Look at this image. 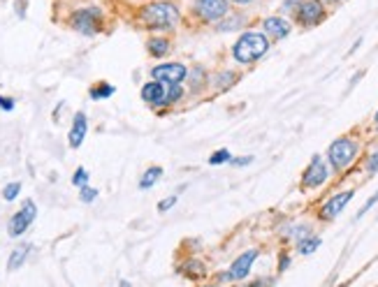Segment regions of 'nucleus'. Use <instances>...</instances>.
I'll use <instances>...</instances> for the list:
<instances>
[{
    "instance_id": "obj_27",
    "label": "nucleus",
    "mask_w": 378,
    "mask_h": 287,
    "mask_svg": "<svg viewBox=\"0 0 378 287\" xmlns=\"http://www.w3.org/2000/svg\"><path fill=\"white\" fill-rule=\"evenodd\" d=\"M230 160H233V155H230L228 149H218L216 153L209 155V164H213V167H218V164H225V162H230Z\"/></svg>"
},
{
    "instance_id": "obj_30",
    "label": "nucleus",
    "mask_w": 378,
    "mask_h": 287,
    "mask_svg": "<svg viewBox=\"0 0 378 287\" xmlns=\"http://www.w3.org/2000/svg\"><path fill=\"white\" fill-rule=\"evenodd\" d=\"M300 3H302V0H283L281 12H283V14H295L297 8H300Z\"/></svg>"
},
{
    "instance_id": "obj_35",
    "label": "nucleus",
    "mask_w": 378,
    "mask_h": 287,
    "mask_svg": "<svg viewBox=\"0 0 378 287\" xmlns=\"http://www.w3.org/2000/svg\"><path fill=\"white\" fill-rule=\"evenodd\" d=\"M14 10H16V16H19V19H23V16H26V0H16Z\"/></svg>"
},
{
    "instance_id": "obj_16",
    "label": "nucleus",
    "mask_w": 378,
    "mask_h": 287,
    "mask_svg": "<svg viewBox=\"0 0 378 287\" xmlns=\"http://www.w3.org/2000/svg\"><path fill=\"white\" fill-rule=\"evenodd\" d=\"M186 84L191 86V93H200V90H204V86H209V75L202 65H195L193 70H188Z\"/></svg>"
},
{
    "instance_id": "obj_6",
    "label": "nucleus",
    "mask_w": 378,
    "mask_h": 287,
    "mask_svg": "<svg viewBox=\"0 0 378 287\" xmlns=\"http://www.w3.org/2000/svg\"><path fill=\"white\" fill-rule=\"evenodd\" d=\"M193 14L204 23H218L230 14V0H195Z\"/></svg>"
},
{
    "instance_id": "obj_4",
    "label": "nucleus",
    "mask_w": 378,
    "mask_h": 287,
    "mask_svg": "<svg viewBox=\"0 0 378 287\" xmlns=\"http://www.w3.org/2000/svg\"><path fill=\"white\" fill-rule=\"evenodd\" d=\"M357 151H359V144L353 137H339L334 139L330 149H327V162H330L334 172H344L357 158Z\"/></svg>"
},
{
    "instance_id": "obj_29",
    "label": "nucleus",
    "mask_w": 378,
    "mask_h": 287,
    "mask_svg": "<svg viewBox=\"0 0 378 287\" xmlns=\"http://www.w3.org/2000/svg\"><path fill=\"white\" fill-rule=\"evenodd\" d=\"M176 201H179V197H176V195H169V197H165L163 201H158V211L165 213V211H169V209H174Z\"/></svg>"
},
{
    "instance_id": "obj_10",
    "label": "nucleus",
    "mask_w": 378,
    "mask_h": 287,
    "mask_svg": "<svg viewBox=\"0 0 378 287\" xmlns=\"http://www.w3.org/2000/svg\"><path fill=\"white\" fill-rule=\"evenodd\" d=\"M188 75V67L184 63H161L151 67V79L163 84H184Z\"/></svg>"
},
{
    "instance_id": "obj_13",
    "label": "nucleus",
    "mask_w": 378,
    "mask_h": 287,
    "mask_svg": "<svg viewBox=\"0 0 378 287\" xmlns=\"http://www.w3.org/2000/svg\"><path fill=\"white\" fill-rule=\"evenodd\" d=\"M353 190H346V192H339V195H334V197H330L325 201V204H322V209H320V221H334V218L339 216L341 211L346 209V206H349V201L353 199Z\"/></svg>"
},
{
    "instance_id": "obj_8",
    "label": "nucleus",
    "mask_w": 378,
    "mask_h": 287,
    "mask_svg": "<svg viewBox=\"0 0 378 287\" xmlns=\"http://www.w3.org/2000/svg\"><path fill=\"white\" fill-rule=\"evenodd\" d=\"M327 176H330L327 162L322 160L320 155H314L309 162V167L304 169V174H302V188L304 190H316V188H320L322 183L327 181Z\"/></svg>"
},
{
    "instance_id": "obj_5",
    "label": "nucleus",
    "mask_w": 378,
    "mask_h": 287,
    "mask_svg": "<svg viewBox=\"0 0 378 287\" xmlns=\"http://www.w3.org/2000/svg\"><path fill=\"white\" fill-rule=\"evenodd\" d=\"M35 218H38V204H35L33 199H26L21 204V209L10 218L8 234L12 236V239H19V236L26 234L30 225L35 223Z\"/></svg>"
},
{
    "instance_id": "obj_31",
    "label": "nucleus",
    "mask_w": 378,
    "mask_h": 287,
    "mask_svg": "<svg viewBox=\"0 0 378 287\" xmlns=\"http://www.w3.org/2000/svg\"><path fill=\"white\" fill-rule=\"evenodd\" d=\"M364 167H367L369 174H376V172H378V149L374 151V153H369L367 164H364Z\"/></svg>"
},
{
    "instance_id": "obj_7",
    "label": "nucleus",
    "mask_w": 378,
    "mask_h": 287,
    "mask_svg": "<svg viewBox=\"0 0 378 287\" xmlns=\"http://www.w3.org/2000/svg\"><path fill=\"white\" fill-rule=\"evenodd\" d=\"M295 16H297V23L304 28L318 26V23L325 21V16H327L325 3H320V0H302L300 8L295 12Z\"/></svg>"
},
{
    "instance_id": "obj_22",
    "label": "nucleus",
    "mask_w": 378,
    "mask_h": 287,
    "mask_svg": "<svg viewBox=\"0 0 378 287\" xmlns=\"http://www.w3.org/2000/svg\"><path fill=\"white\" fill-rule=\"evenodd\" d=\"M318 248H320V236L309 234V236H304L302 241H297V253L300 255H311V253H316Z\"/></svg>"
},
{
    "instance_id": "obj_34",
    "label": "nucleus",
    "mask_w": 378,
    "mask_h": 287,
    "mask_svg": "<svg viewBox=\"0 0 378 287\" xmlns=\"http://www.w3.org/2000/svg\"><path fill=\"white\" fill-rule=\"evenodd\" d=\"M251 162H253V155H239V158H233V160H230L233 167H248Z\"/></svg>"
},
{
    "instance_id": "obj_12",
    "label": "nucleus",
    "mask_w": 378,
    "mask_h": 287,
    "mask_svg": "<svg viewBox=\"0 0 378 287\" xmlns=\"http://www.w3.org/2000/svg\"><path fill=\"white\" fill-rule=\"evenodd\" d=\"M290 21L283 19V16H267L265 21H262V35H265L267 40H285L290 35Z\"/></svg>"
},
{
    "instance_id": "obj_19",
    "label": "nucleus",
    "mask_w": 378,
    "mask_h": 287,
    "mask_svg": "<svg viewBox=\"0 0 378 287\" xmlns=\"http://www.w3.org/2000/svg\"><path fill=\"white\" fill-rule=\"evenodd\" d=\"M163 174H165V169L158 167V164H151V167L144 169L142 179H139V190H149V188H154L158 179H163Z\"/></svg>"
},
{
    "instance_id": "obj_23",
    "label": "nucleus",
    "mask_w": 378,
    "mask_h": 287,
    "mask_svg": "<svg viewBox=\"0 0 378 287\" xmlns=\"http://www.w3.org/2000/svg\"><path fill=\"white\" fill-rule=\"evenodd\" d=\"M179 269H181V273H186L188 278H202L204 273H206L204 271V264H202V262H198V260H188Z\"/></svg>"
},
{
    "instance_id": "obj_18",
    "label": "nucleus",
    "mask_w": 378,
    "mask_h": 287,
    "mask_svg": "<svg viewBox=\"0 0 378 287\" xmlns=\"http://www.w3.org/2000/svg\"><path fill=\"white\" fill-rule=\"evenodd\" d=\"M237 79H239V75L233 70H223V72H216V75L211 77V86L216 88V90H228L230 86H235L237 84Z\"/></svg>"
},
{
    "instance_id": "obj_21",
    "label": "nucleus",
    "mask_w": 378,
    "mask_h": 287,
    "mask_svg": "<svg viewBox=\"0 0 378 287\" xmlns=\"http://www.w3.org/2000/svg\"><path fill=\"white\" fill-rule=\"evenodd\" d=\"M244 21H246V19H244L241 14H235V16L228 14L225 19H221V21L216 23V30H218V33H230V30H239L244 26Z\"/></svg>"
},
{
    "instance_id": "obj_24",
    "label": "nucleus",
    "mask_w": 378,
    "mask_h": 287,
    "mask_svg": "<svg viewBox=\"0 0 378 287\" xmlns=\"http://www.w3.org/2000/svg\"><path fill=\"white\" fill-rule=\"evenodd\" d=\"M184 95H186L184 84H167V102H165V105L167 107L179 105V102L184 100Z\"/></svg>"
},
{
    "instance_id": "obj_37",
    "label": "nucleus",
    "mask_w": 378,
    "mask_h": 287,
    "mask_svg": "<svg viewBox=\"0 0 378 287\" xmlns=\"http://www.w3.org/2000/svg\"><path fill=\"white\" fill-rule=\"evenodd\" d=\"M267 285H270V280L258 278V280H253V283H248V285H244V287H267Z\"/></svg>"
},
{
    "instance_id": "obj_9",
    "label": "nucleus",
    "mask_w": 378,
    "mask_h": 287,
    "mask_svg": "<svg viewBox=\"0 0 378 287\" xmlns=\"http://www.w3.org/2000/svg\"><path fill=\"white\" fill-rule=\"evenodd\" d=\"M258 250H246V253H241L239 258H237L233 264H230V269H228V273H221L218 276V280H244L251 273V269H253V264H255V260H258Z\"/></svg>"
},
{
    "instance_id": "obj_41",
    "label": "nucleus",
    "mask_w": 378,
    "mask_h": 287,
    "mask_svg": "<svg viewBox=\"0 0 378 287\" xmlns=\"http://www.w3.org/2000/svg\"><path fill=\"white\" fill-rule=\"evenodd\" d=\"M320 3H337V0H320Z\"/></svg>"
},
{
    "instance_id": "obj_1",
    "label": "nucleus",
    "mask_w": 378,
    "mask_h": 287,
    "mask_svg": "<svg viewBox=\"0 0 378 287\" xmlns=\"http://www.w3.org/2000/svg\"><path fill=\"white\" fill-rule=\"evenodd\" d=\"M181 19L179 8L172 0H151L144 8H139L137 21L149 30H172Z\"/></svg>"
},
{
    "instance_id": "obj_40",
    "label": "nucleus",
    "mask_w": 378,
    "mask_h": 287,
    "mask_svg": "<svg viewBox=\"0 0 378 287\" xmlns=\"http://www.w3.org/2000/svg\"><path fill=\"white\" fill-rule=\"evenodd\" d=\"M374 123H376V127H378V112H376V116H374Z\"/></svg>"
},
{
    "instance_id": "obj_2",
    "label": "nucleus",
    "mask_w": 378,
    "mask_h": 287,
    "mask_svg": "<svg viewBox=\"0 0 378 287\" xmlns=\"http://www.w3.org/2000/svg\"><path fill=\"white\" fill-rule=\"evenodd\" d=\"M267 51H270V40H267L262 33L248 30V33H244L241 38L235 42L233 58L237 60V63L248 65V63H255V60H260Z\"/></svg>"
},
{
    "instance_id": "obj_3",
    "label": "nucleus",
    "mask_w": 378,
    "mask_h": 287,
    "mask_svg": "<svg viewBox=\"0 0 378 287\" xmlns=\"http://www.w3.org/2000/svg\"><path fill=\"white\" fill-rule=\"evenodd\" d=\"M102 23H105V12L100 8H79L68 16V26L72 30H77L79 35H86V38H93V35L102 33Z\"/></svg>"
},
{
    "instance_id": "obj_26",
    "label": "nucleus",
    "mask_w": 378,
    "mask_h": 287,
    "mask_svg": "<svg viewBox=\"0 0 378 287\" xmlns=\"http://www.w3.org/2000/svg\"><path fill=\"white\" fill-rule=\"evenodd\" d=\"M72 186L75 188L88 186V169L86 167H77L75 169V174H72Z\"/></svg>"
},
{
    "instance_id": "obj_15",
    "label": "nucleus",
    "mask_w": 378,
    "mask_h": 287,
    "mask_svg": "<svg viewBox=\"0 0 378 287\" xmlns=\"http://www.w3.org/2000/svg\"><path fill=\"white\" fill-rule=\"evenodd\" d=\"M146 51L154 58H167L169 51H172V40L165 38V35H151L146 40Z\"/></svg>"
},
{
    "instance_id": "obj_38",
    "label": "nucleus",
    "mask_w": 378,
    "mask_h": 287,
    "mask_svg": "<svg viewBox=\"0 0 378 287\" xmlns=\"http://www.w3.org/2000/svg\"><path fill=\"white\" fill-rule=\"evenodd\" d=\"M230 3H235V5H251L253 0H230Z\"/></svg>"
},
{
    "instance_id": "obj_36",
    "label": "nucleus",
    "mask_w": 378,
    "mask_h": 287,
    "mask_svg": "<svg viewBox=\"0 0 378 287\" xmlns=\"http://www.w3.org/2000/svg\"><path fill=\"white\" fill-rule=\"evenodd\" d=\"M290 266V255L288 253H281V260H279V271H285Z\"/></svg>"
},
{
    "instance_id": "obj_17",
    "label": "nucleus",
    "mask_w": 378,
    "mask_h": 287,
    "mask_svg": "<svg viewBox=\"0 0 378 287\" xmlns=\"http://www.w3.org/2000/svg\"><path fill=\"white\" fill-rule=\"evenodd\" d=\"M28 253H30V246L28 243H23V246H16L14 250L10 253V260H8V271H19V269L26 264L28 260Z\"/></svg>"
},
{
    "instance_id": "obj_33",
    "label": "nucleus",
    "mask_w": 378,
    "mask_h": 287,
    "mask_svg": "<svg viewBox=\"0 0 378 287\" xmlns=\"http://www.w3.org/2000/svg\"><path fill=\"white\" fill-rule=\"evenodd\" d=\"M14 107H16L14 97H8V95H0V109H3V112H14Z\"/></svg>"
},
{
    "instance_id": "obj_32",
    "label": "nucleus",
    "mask_w": 378,
    "mask_h": 287,
    "mask_svg": "<svg viewBox=\"0 0 378 287\" xmlns=\"http://www.w3.org/2000/svg\"><path fill=\"white\" fill-rule=\"evenodd\" d=\"M376 204H378V190H376L374 195H371V197H369L367 201H364V204H362V209L357 211V218H362L364 213H367V211L371 209V206H376Z\"/></svg>"
},
{
    "instance_id": "obj_39",
    "label": "nucleus",
    "mask_w": 378,
    "mask_h": 287,
    "mask_svg": "<svg viewBox=\"0 0 378 287\" xmlns=\"http://www.w3.org/2000/svg\"><path fill=\"white\" fill-rule=\"evenodd\" d=\"M119 287H130V283H128V280H121Z\"/></svg>"
},
{
    "instance_id": "obj_14",
    "label": "nucleus",
    "mask_w": 378,
    "mask_h": 287,
    "mask_svg": "<svg viewBox=\"0 0 378 287\" xmlns=\"http://www.w3.org/2000/svg\"><path fill=\"white\" fill-rule=\"evenodd\" d=\"M86 134H88V116L86 112H77L72 116V125L68 132V144L70 149H79L84 142H86Z\"/></svg>"
},
{
    "instance_id": "obj_20",
    "label": "nucleus",
    "mask_w": 378,
    "mask_h": 287,
    "mask_svg": "<svg viewBox=\"0 0 378 287\" xmlns=\"http://www.w3.org/2000/svg\"><path fill=\"white\" fill-rule=\"evenodd\" d=\"M114 90H117V88H114L109 82H97V84L91 86L88 95H91V100H107V97L114 95Z\"/></svg>"
},
{
    "instance_id": "obj_28",
    "label": "nucleus",
    "mask_w": 378,
    "mask_h": 287,
    "mask_svg": "<svg viewBox=\"0 0 378 287\" xmlns=\"http://www.w3.org/2000/svg\"><path fill=\"white\" fill-rule=\"evenodd\" d=\"M79 199H82L84 204H93V201L97 199V190L95 188H91V186L79 188Z\"/></svg>"
},
{
    "instance_id": "obj_42",
    "label": "nucleus",
    "mask_w": 378,
    "mask_h": 287,
    "mask_svg": "<svg viewBox=\"0 0 378 287\" xmlns=\"http://www.w3.org/2000/svg\"><path fill=\"white\" fill-rule=\"evenodd\" d=\"M202 287H223V285H202Z\"/></svg>"
},
{
    "instance_id": "obj_11",
    "label": "nucleus",
    "mask_w": 378,
    "mask_h": 287,
    "mask_svg": "<svg viewBox=\"0 0 378 287\" xmlns=\"http://www.w3.org/2000/svg\"><path fill=\"white\" fill-rule=\"evenodd\" d=\"M139 97H142V102H146L149 107H167V84L163 82H156V79H151V82H146L142 90H139Z\"/></svg>"
},
{
    "instance_id": "obj_25",
    "label": "nucleus",
    "mask_w": 378,
    "mask_h": 287,
    "mask_svg": "<svg viewBox=\"0 0 378 287\" xmlns=\"http://www.w3.org/2000/svg\"><path fill=\"white\" fill-rule=\"evenodd\" d=\"M19 192H21V183L19 181L8 183V186L3 188V199L5 201H14L16 197H19Z\"/></svg>"
}]
</instances>
